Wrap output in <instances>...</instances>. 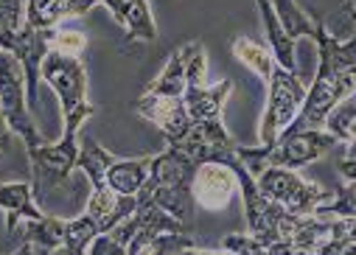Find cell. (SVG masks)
I'll list each match as a JSON object with an SVG mask.
<instances>
[{
  "label": "cell",
  "instance_id": "obj_26",
  "mask_svg": "<svg viewBox=\"0 0 356 255\" xmlns=\"http://www.w3.org/2000/svg\"><path fill=\"white\" fill-rule=\"evenodd\" d=\"M12 255H37V249H34V244H31V241H26V244H23L17 252H12Z\"/></svg>",
  "mask_w": 356,
  "mask_h": 255
},
{
  "label": "cell",
  "instance_id": "obj_28",
  "mask_svg": "<svg viewBox=\"0 0 356 255\" xmlns=\"http://www.w3.org/2000/svg\"><path fill=\"white\" fill-rule=\"evenodd\" d=\"M0 160H3V149H0Z\"/></svg>",
  "mask_w": 356,
  "mask_h": 255
},
{
  "label": "cell",
  "instance_id": "obj_1",
  "mask_svg": "<svg viewBox=\"0 0 356 255\" xmlns=\"http://www.w3.org/2000/svg\"><path fill=\"white\" fill-rule=\"evenodd\" d=\"M230 48H233V56L244 67H250L266 88V107L261 115L258 140L261 146H273L300 115L309 88L300 81L298 73L286 70L266 45L247 40V37H236Z\"/></svg>",
  "mask_w": 356,
  "mask_h": 255
},
{
  "label": "cell",
  "instance_id": "obj_17",
  "mask_svg": "<svg viewBox=\"0 0 356 255\" xmlns=\"http://www.w3.org/2000/svg\"><path fill=\"white\" fill-rule=\"evenodd\" d=\"M104 224L90 216V213H79L76 219H67V227H65V255H87L90 244L104 236Z\"/></svg>",
  "mask_w": 356,
  "mask_h": 255
},
{
  "label": "cell",
  "instance_id": "obj_29",
  "mask_svg": "<svg viewBox=\"0 0 356 255\" xmlns=\"http://www.w3.org/2000/svg\"><path fill=\"white\" fill-rule=\"evenodd\" d=\"M87 255H93V252H87Z\"/></svg>",
  "mask_w": 356,
  "mask_h": 255
},
{
  "label": "cell",
  "instance_id": "obj_4",
  "mask_svg": "<svg viewBox=\"0 0 356 255\" xmlns=\"http://www.w3.org/2000/svg\"><path fill=\"white\" fill-rule=\"evenodd\" d=\"M337 135H331L328 129H303V132H284L273 146H255V149H244L238 146V157L241 163L252 172V177L266 165H281V168H298L325 157L334 146H337Z\"/></svg>",
  "mask_w": 356,
  "mask_h": 255
},
{
  "label": "cell",
  "instance_id": "obj_10",
  "mask_svg": "<svg viewBox=\"0 0 356 255\" xmlns=\"http://www.w3.org/2000/svg\"><path fill=\"white\" fill-rule=\"evenodd\" d=\"M132 110L146 118L149 124H154L160 129V135L165 138V143H174L188 126V110L183 99H168V96H154V93H143L138 101H132Z\"/></svg>",
  "mask_w": 356,
  "mask_h": 255
},
{
  "label": "cell",
  "instance_id": "obj_23",
  "mask_svg": "<svg viewBox=\"0 0 356 255\" xmlns=\"http://www.w3.org/2000/svg\"><path fill=\"white\" fill-rule=\"evenodd\" d=\"M51 48H54V51H62V54H70V56H81L84 48H87V40H84V34H79V31L56 28V31H54V40H51Z\"/></svg>",
  "mask_w": 356,
  "mask_h": 255
},
{
  "label": "cell",
  "instance_id": "obj_15",
  "mask_svg": "<svg viewBox=\"0 0 356 255\" xmlns=\"http://www.w3.org/2000/svg\"><path fill=\"white\" fill-rule=\"evenodd\" d=\"M258 6V15H261V23H264V34L270 40V51L273 56L292 73H298V48H295V40L289 37V31L284 28L278 12H275V3L273 0H255Z\"/></svg>",
  "mask_w": 356,
  "mask_h": 255
},
{
  "label": "cell",
  "instance_id": "obj_13",
  "mask_svg": "<svg viewBox=\"0 0 356 255\" xmlns=\"http://www.w3.org/2000/svg\"><path fill=\"white\" fill-rule=\"evenodd\" d=\"M233 93V79H222L219 84H188L183 96L191 121H222L225 101Z\"/></svg>",
  "mask_w": 356,
  "mask_h": 255
},
{
  "label": "cell",
  "instance_id": "obj_24",
  "mask_svg": "<svg viewBox=\"0 0 356 255\" xmlns=\"http://www.w3.org/2000/svg\"><path fill=\"white\" fill-rule=\"evenodd\" d=\"M65 3H67V17H81L93 6H99L102 0H65Z\"/></svg>",
  "mask_w": 356,
  "mask_h": 255
},
{
  "label": "cell",
  "instance_id": "obj_22",
  "mask_svg": "<svg viewBox=\"0 0 356 255\" xmlns=\"http://www.w3.org/2000/svg\"><path fill=\"white\" fill-rule=\"evenodd\" d=\"M222 249L230 255H270L264 241H258L252 233H233L222 238Z\"/></svg>",
  "mask_w": 356,
  "mask_h": 255
},
{
  "label": "cell",
  "instance_id": "obj_25",
  "mask_svg": "<svg viewBox=\"0 0 356 255\" xmlns=\"http://www.w3.org/2000/svg\"><path fill=\"white\" fill-rule=\"evenodd\" d=\"M180 255H230V252H225V249H202V247H197V244H188Z\"/></svg>",
  "mask_w": 356,
  "mask_h": 255
},
{
  "label": "cell",
  "instance_id": "obj_27",
  "mask_svg": "<svg viewBox=\"0 0 356 255\" xmlns=\"http://www.w3.org/2000/svg\"><path fill=\"white\" fill-rule=\"evenodd\" d=\"M345 12H348V15L356 20V0H345Z\"/></svg>",
  "mask_w": 356,
  "mask_h": 255
},
{
  "label": "cell",
  "instance_id": "obj_19",
  "mask_svg": "<svg viewBox=\"0 0 356 255\" xmlns=\"http://www.w3.org/2000/svg\"><path fill=\"white\" fill-rule=\"evenodd\" d=\"M67 17L65 0H26V23L37 31H56V26Z\"/></svg>",
  "mask_w": 356,
  "mask_h": 255
},
{
  "label": "cell",
  "instance_id": "obj_8",
  "mask_svg": "<svg viewBox=\"0 0 356 255\" xmlns=\"http://www.w3.org/2000/svg\"><path fill=\"white\" fill-rule=\"evenodd\" d=\"M168 146L177 149L183 157H188L197 168L211 160L227 163L238 149V143L230 138L222 121H191V126Z\"/></svg>",
  "mask_w": 356,
  "mask_h": 255
},
{
  "label": "cell",
  "instance_id": "obj_12",
  "mask_svg": "<svg viewBox=\"0 0 356 255\" xmlns=\"http://www.w3.org/2000/svg\"><path fill=\"white\" fill-rule=\"evenodd\" d=\"M37 194L34 186L26 180H12V183H0V211L6 213V230L15 233L26 222H37L45 213L37 208Z\"/></svg>",
  "mask_w": 356,
  "mask_h": 255
},
{
  "label": "cell",
  "instance_id": "obj_7",
  "mask_svg": "<svg viewBox=\"0 0 356 255\" xmlns=\"http://www.w3.org/2000/svg\"><path fill=\"white\" fill-rule=\"evenodd\" d=\"M81 154V135L76 132H62L59 140H42L40 146L29 149L31 160V174H34V194H42L45 188L65 186L70 172L79 165Z\"/></svg>",
  "mask_w": 356,
  "mask_h": 255
},
{
  "label": "cell",
  "instance_id": "obj_5",
  "mask_svg": "<svg viewBox=\"0 0 356 255\" xmlns=\"http://www.w3.org/2000/svg\"><path fill=\"white\" fill-rule=\"evenodd\" d=\"M258 191L273 199L278 205H284L289 213L295 216H314L323 205H328L334 199V191H325L314 183H306L298 172L292 168H281V165H266L255 174Z\"/></svg>",
  "mask_w": 356,
  "mask_h": 255
},
{
  "label": "cell",
  "instance_id": "obj_21",
  "mask_svg": "<svg viewBox=\"0 0 356 255\" xmlns=\"http://www.w3.org/2000/svg\"><path fill=\"white\" fill-rule=\"evenodd\" d=\"M325 129L331 135H337L339 143H356V104H339L328 121H325Z\"/></svg>",
  "mask_w": 356,
  "mask_h": 255
},
{
  "label": "cell",
  "instance_id": "obj_20",
  "mask_svg": "<svg viewBox=\"0 0 356 255\" xmlns=\"http://www.w3.org/2000/svg\"><path fill=\"white\" fill-rule=\"evenodd\" d=\"M273 3H275V12H278L284 28L289 31V37H292L295 42H298L300 37H312V40H314L320 20H312V17L298 6V0H273Z\"/></svg>",
  "mask_w": 356,
  "mask_h": 255
},
{
  "label": "cell",
  "instance_id": "obj_11",
  "mask_svg": "<svg viewBox=\"0 0 356 255\" xmlns=\"http://www.w3.org/2000/svg\"><path fill=\"white\" fill-rule=\"evenodd\" d=\"M152 157H113V163L104 172V183L118 197H140V191L149 183Z\"/></svg>",
  "mask_w": 356,
  "mask_h": 255
},
{
  "label": "cell",
  "instance_id": "obj_16",
  "mask_svg": "<svg viewBox=\"0 0 356 255\" xmlns=\"http://www.w3.org/2000/svg\"><path fill=\"white\" fill-rule=\"evenodd\" d=\"M188 90V51L186 45L171 51V56L165 59L160 76L152 79V84L146 88V93L154 96H168V99H183Z\"/></svg>",
  "mask_w": 356,
  "mask_h": 255
},
{
  "label": "cell",
  "instance_id": "obj_6",
  "mask_svg": "<svg viewBox=\"0 0 356 255\" xmlns=\"http://www.w3.org/2000/svg\"><path fill=\"white\" fill-rule=\"evenodd\" d=\"M0 113H3L9 129L23 138L26 151L42 143V135L37 129V121L29 104L26 73L9 51H0Z\"/></svg>",
  "mask_w": 356,
  "mask_h": 255
},
{
  "label": "cell",
  "instance_id": "obj_9",
  "mask_svg": "<svg viewBox=\"0 0 356 255\" xmlns=\"http://www.w3.org/2000/svg\"><path fill=\"white\" fill-rule=\"evenodd\" d=\"M236 191H238V180L227 163L211 160L194 172L191 194H194V202L205 211H225Z\"/></svg>",
  "mask_w": 356,
  "mask_h": 255
},
{
  "label": "cell",
  "instance_id": "obj_2",
  "mask_svg": "<svg viewBox=\"0 0 356 255\" xmlns=\"http://www.w3.org/2000/svg\"><path fill=\"white\" fill-rule=\"evenodd\" d=\"M317 76L306 93L303 110L289 126V132H303V129H325L328 115L356 93V37L348 42H339L325 23L320 20L317 34Z\"/></svg>",
  "mask_w": 356,
  "mask_h": 255
},
{
  "label": "cell",
  "instance_id": "obj_18",
  "mask_svg": "<svg viewBox=\"0 0 356 255\" xmlns=\"http://www.w3.org/2000/svg\"><path fill=\"white\" fill-rule=\"evenodd\" d=\"M20 227H23L26 241H31L34 249H40V252H56V249L65 247V227H67V222L59 219V216H42V219L26 222Z\"/></svg>",
  "mask_w": 356,
  "mask_h": 255
},
{
  "label": "cell",
  "instance_id": "obj_14",
  "mask_svg": "<svg viewBox=\"0 0 356 255\" xmlns=\"http://www.w3.org/2000/svg\"><path fill=\"white\" fill-rule=\"evenodd\" d=\"M102 6H107L113 20L124 26L127 40H140V42L157 40V26L152 20L146 0H102Z\"/></svg>",
  "mask_w": 356,
  "mask_h": 255
},
{
  "label": "cell",
  "instance_id": "obj_3",
  "mask_svg": "<svg viewBox=\"0 0 356 255\" xmlns=\"http://www.w3.org/2000/svg\"><path fill=\"white\" fill-rule=\"evenodd\" d=\"M42 84H48L59 99L62 132L81 135L84 121L96 115V107L87 99V73L81 59L51 48L42 62Z\"/></svg>",
  "mask_w": 356,
  "mask_h": 255
}]
</instances>
